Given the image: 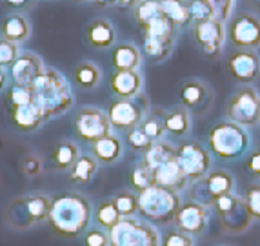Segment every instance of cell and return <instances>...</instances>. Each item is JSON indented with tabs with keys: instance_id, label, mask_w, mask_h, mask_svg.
Wrapping results in <instances>:
<instances>
[{
	"instance_id": "9c48e42d",
	"label": "cell",
	"mask_w": 260,
	"mask_h": 246,
	"mask_svg": "<svg viewBox=\"0 0 260 246\" xmlns=\"http://www.w3.org/2000/svg\"><path fill=\"white\" fill-rule=\"evenodd\" d=\"M149 100L148 97L140 93L133 99H118L111 102L108 108V119L111 122V128L117 131H131L133 128L140 126L144 121L146 113L149 112Z\"/></svg>"
},
{
	"instance_id": "7402d4cb",
	"label": "cell",
	"mask_w": 260,
	"mask_h": 246,
	"mask_svg": "<svg viewBox=\"0 0 260 246\" xmlns=\"http://www.w3.org/2000/svg\"><path fill=\"white\" fill-rule=\"evenodd\" d=\"M117 33L111 22L106 18H95L84 30V40L93 49H108L115 44Z\"/></svg>"
},
{
	"instance_id": "f6af8a7d",
	"label": "cell",
	"mask_w": 260,
	"mask_h": 246,
	"mask_svg": "<svg viewBox=\"0 0 260 246\" xmlns=\"http://www.w3.org/2000/svg\"><path fill=\"white\" fill-rule=\"evenodd\" d=\"M244 166H246V172L249 173L253 179L260 181V146L253 148L251 151H247Z\"/></svg>"
},
{
	"instance_id": "db71d44e",
	"label": "cell",
	"mask_w": 260,
	"mask_h": 246,
	"mask_svg": "<svg viewBox=\"0 0 260 246\" xmlns=\"http://www.w3.org/2000/svg\"><path fill=\"white\" fill-rule=\"evenodd\" d=\"M258 128H260V124H258Z\"/></svg>"
},
{
	"instance_id": "836d02e7",
	"label": "cell",
	"mask_w": 260,
	"mask_h": 246,
	"mask_svg": "<svg viewBox=\"0 0 260 246\" xmlns=\"http://www.w3.org/2000/svg\"><path fill=\"white\" fill-rule=\"evenodd\" d=\"M127 184H129L131 190L137 192V194L148 190V188H151V186L155 184L151 170L148 168V164L144 162V160L137 162L133 168H131L129 175H127Z\"/></svg>"
},
{
	"instance_id": "8fae6325",
	"label": "cell",
	"mask_w": 260,
	"mask_h": 246,
	"mask_svg": "<svg viewBox=\"0 0 260 246\" xmlns=\"http://www.w3.org/2000/svg\"><path fill=\"white\" fill-rule=\"evenodd\" d=\"M228 30V42L235 49H256L260 48V17L255 13H242L235 15L225 24Z\"/></svg>"
},
{
	"instance_id": "681fc988",
	"label": "cell",
	"mask_w": 260,
	"mask_h": 246,
	"mask_svg": "<svg viewBox=\"0 0 260 246\" xmlns=\"http://www.w3.org/2000/svg\"><path fill=\"white\" fill-rule=\"evenodd\" d=\"M139 2L140 0H117V6H120V8H135Z\"/></svg>"
},
{
	"instance_id": "f907efd6",
	"label": "cell",
	"mask_w": 260,
	"mask_h": 246,
	"mask_svg": "<svg viewBox=\"0 0 260 246\" xmlns=\"http://www.w3.org/2000/svg\"><path fill=\"white\" fill-rule=\"evenodd\" d=\"M8 86V73L4 71V68H0V91L6 90Z\"/></svg>"
},
{
	"instance_id": "60d3db41",
	"label": "cell",
	"mask_w": 260,
	"mask_h": 246,
	"mask_svg": "<svg viewBox=\"0 0 260 246\" xmlns=\"http://www.w3.org/2000/svg\"><path fill=\"white\" fill-rule=\"evenodd\" d=\"M18 44L11 42L8 39H0V68H11L13 62L18 59Z\"/></svg>"
},
{
	"instance_id": "e575fe53",
	"label": "cell",
	"mask_w": 260,
	"mask_h": 246,
	"mask_svg": "<svg viewBox=\"0 0 260 246\" xmlns=\"http://www.w3.org/2000/svg\"><path fill=\"white\" fill-rule=\"evenodd\" d=\"M73 78L78 86L84 88V90H95L100 82V69L93 62L84 61L75 68Z\"/></svg>"
},
{
	"instance_id": "4fadbf2b",
	"label": "cell",
	"mask_w": 260,
	"mask_h": 246,
	"mask_svg": "<svg viewBox=\"0 0 260 246\" xmlns=\"http://www.w3.org/2000/svg\"><path fill=\"white\" fill-rule=\"evenodd\" d=\"M73 128L77 137L87 144H93L106 135L113 133L108 113L99 108H93V106L78 110V113L73 119Z\"/></svg>"
},
{
	"instance_id": "83f0119b",
	"label": "cell",
	"mask_w": 260,
	"mask_h": 246,
	"mask_svg": "<svg viewBox=\"0 0 260 246\" xmlns=\"http://www.w3.org/2000/svg\"><path fill=\"white\" fill-rule=\"evenodd\" d=\"M160 17H164V13H162L158 0H140L139 4L133 8V20L140 31H146Z\"/></svg>"
},
{
	"instance_id": "ac0fdd59",
	"label": "cell",
	"mask_w": 260,
	"mask_h": 246,
	"mask_svg": "<svg viewBox=\"0 0 260 246\" xmlns=\"http://www.w3.org/2000/svg\"><path fill=\"white\" fill-rule=\"evenodd\" d=\"M44 62L37 53L24 51L18 55V59L9 68V77L11 82L17 86L31 88L37 82V78L44 73Z\"/></svg>"
},
{
	"instance_id": "bcb514c9",
	"label": "cell",
	"mask_w": 260,
	"mask_h": 246,
	"mask_svg": "<svg viewBox=\"0 0 260 246\" xmlns=\"http://www.w3.org/2000/svg\"><path fill=\"white\" fill-rule=\"evenodd\" d=\"M42 160H40V157L37 155H29L26 157V160H24V164H22V170H24V173H26L27 177H37V175H40L42 173Z\"/></svg>"
},
{
	"instance_id": "cb8c5ba5",
	"label": "cell",
	"mask_w": 260,
	"mask_h": 246,
	"mask_svg": "<svg viewBox=\"0 0 260 246\" xmlns=\"http://www.w3.org/2000/svg\"><path fill=\"white\" fill-rule=\"evenodd\" d=\"M0 33H2V39H8L15 44H22L29 39L31 24L26 15H20V13L9 15L0 24Z\"/></svg>"
},
{
	"instance_id": "f5cc1de1",
	"label": "cell",
	"mask_w": 260,
	"mask_h": 246,
	"mask_svg": "<svg viewBox=\"0 0 260 246\" xmlns=\"http://www.w3.org/2000/svg\"><path fill=\"white\" fill-rule=\"evenodd\" d=\"M75 2H87V0H75Z\"/></svg>"
},
{
	"instance_id": "f546056e",
	"label": "cell",
	"mask_w": 260,
	"mask_h": 246,
	"mask_svg": "<svg viewBox=\"0 0 260 246\" xmlns=\"http://www.w3.org/2000/svg\"><path fill=\"white\" fill-rule=\"evenodd\" d=\"M99 160L93 155H80L70 170V181L73 184H89L99 170Z\"/></svg>"
},
{
	"instance_id": "c3c4849f",
	"label": "cell",
	"mask_w": 260,
	"mask_h": 246,
	"mask_svg": "<svg viewBox=\"0 0 260 246\" xmlns=\"http://www.w3.org/2000/svg\"><path fill=\"white\" fill-rule=\"evenodd\" d=\"M249 9H251V13H255L256 17H260V0H246Z\"/></svg>"
},
{
	"instance_id": "ffe728a7",
	"label": "cell",
	"mask_w": 260,
	"mask_h": 246,
	"mask_svg": "<svg viewBox=\"0 0 260 246\" xmlns=\"http://www.w3.org/2000/svg\"><path fill=\"white\" fill-rule=\"evenodd\" d=\"M151 173H153V179H155V184L158 186H166V188H171V190H177V192H182L186 188H189V181L184 175L177 157L158 164L156 168L151 170Z\"/></svg>"
},
{
	"instance_id": "7bdbcfd3",
	"label": "cell",
	"mask_w": 260,
	"mask_h": 246,
	"mask_svg": "<svg viewBox=\"0 0 260 246\" xmlns=\"http://www.w3.org/2000/svg\"><path fill=\"white\" fill-rule=\"evenodd\" d=\"M162 246H193V237L180 230H169L162 237Z\"/></svg>"
},
{
	"instance_id": "2e32d148",
	"label": "cell",
	"mask_w": 260,
	"mask_h": 246,
	"mask_svg": "<svg viewBox=\"0 0 260 246\" xmlns=\"http://www.w3.org/2000/svg\"><path fill=\"white\" fill-rule=\"evenodd\" d=\"M173 225L177 230L187 233L191 237L202 235L209 225L208 206L197 203V201H186L178 208L177 215L173 219Z\"/></svg>"
},
{
	"instance_id": "7dc6e473",
	"label": "cell",
	"mask_w": 260,
	"mask_h": 246,
	"mask_svg": "<svg viewBox=\"0 0 260 246\" xmlns=\"http://www.w3.org/2000/svg\"><path fill=\"white\" fill-rule=\"evenodd\" d=\"M4 6L13 11H24L33 6V0H4Z\"/></svg>"
},
{
	"instance_id": "7c38bea8",
	"label": "cell",
	"mask_w": 260,
	"mask_h": 246,
	"mask_svg": "<svg viewBox=\"0 0 260 246\" xmlns=\"http://www.w3.org/2000/svg\"><path fill=\"white\" fill-rule=\"evenodd\" d=\"M177 160L189 184L200 181L211 170V153L197 141H184L178 144Z\"/></svg>"
},
{
	"instance_id": "e0dca14e",
	"label": "cell",
	"mask_w": 260,
	"mask_h": 246,
	"mask_svg": "<svg viewBox=\"0 0 260 246\" xmlns=\"http://www.w3.org/2000/svg\"><path fill=\"white\" fill-rule=\"evenodd\" d=\"M180 102L189 113L195 115H204L213 102V90L209 88L208 82L200 78H187L180 86Z\"/></svg>"
},
{
	"instance_id": "6da1fadb",
	"label": "cell",
	"mask_w": 260,
	"mask_h": 246,
	"mask_svg": "<svg viewBox=\"0 0 260 246\" xmlns=\"http://www.w3.org/2000/svg\"><path fill=\"white\" fill-rule=\"evenodd\" d=\"M91 204L84 195L62 194L51 201V208L48 213V225L51 230L62 237H78L86 233L91 223Z\"/></svg>"
},
{
	"instance_id": "9a60e30c",
	"label": "cell",
	"mask_w": 260,
	"mask_h": 246,
	"mask_svg": "<svg viewBox=\"0 0 260 246\" xmlns=\"http://www.w3.org/2000/svg\"><path fill=\"white\" fill-rule=\"evenodd\" d=\"M228 73L239 86H251L260 80V55L253 49H235L228 57Z\"/></svg>"
},
{
	"instance_id": "52a82bcc",
	"label": "cell",
	"mask_w": 260,
	"mask_h": 246,
	"mask_svg": "<svg viewBox=\"0 0 260 246\" xmlns=\"http://www.w3.org/2000/svg\"><path fill=\"white\" fill-rule=\"evenodd\" d=\"M225 119L255 128L260 124V93L253 86H239L225 102Z\"/></svg>"
},
{
	"instance_id": "484cf974",
	"label": "cell",
	"mask_w": 260,
	"mask_h": 246,
	"mask_svg": "<svg viewBox=\"0 0 260 246\" xmlns=\"http://www.w3.org/2000/svg\"><path fill=\"white\" fill-rule=\"evenodd\" d=\"M142 53L133 44H118L113 49V68L117 71H135L140 69Z\"/></svg>"
},
{
	"instance_id": "30bf717a",
	"label": "cell",
	"mask_w": 260,
	"mask_h": 246,
	"mask_svg": "<svg viewBox=\"0 0 260 246\" xmlns=\"http://www.w3.org/2000/svg\"><path fill=\"white\" fill-rule=\"evenodd\" d=\"M215 212L220 221V226L228 233H242L249 230L253 217L247 210L244 199L237 194H225L215 203Z\"/></svg>"
},
{
	"instance_id": "603a6c76",
	"label": "cell",
	"mask_w": 260,
	"mask_h": 246,
	"mask_svg": "<svg viewBox=\"0 0 260 246\" xmlns=\"http://www.w3.org/2000/svg\"><path fill=\"white\" fill-rule=\"evenodd\" d=\"M122 153H124V144L117 135H106L100 141L91 144V155L99 160L100 164H115L120 160Z\"/></svg>"
},
{
	"instance_id": "7a4b0ae2",
	"label": "cell",
	"mask_w": 260,
	"mask_h": 246,
	"mask_svg": "<svg viewBox=\"0 0 260 246\" xmlns=\"http://www.w3.org/2000/svg\"><path fill=\"white\" fill-rule=\"evenodd\" d=\"M33 102L44 113L46 121L62 117L73 108V91L68 78L53 68H46L44 73L31 86Z\"/></svg>"
},
{
	"instance_id": "d6a6232c",
	"label": "cell",
	"mask_w": 260,
	"mask_h": 246,
	"mask_svg": "<svg viewBox=\"0 0 260 246\" xmlns=\"http://www.w3.org/2000/svg\"><path fill=\"white\" fill-rule=\"evenodd\" d=\"M93 217H95V225L99 226V228L106 230V232L115 228V226L118 225V221L122 219L120 212H118L115 203H113V197L104 199V201L99 204V208H96V212Z\"/></svg>"
},
{
	"instance_id": "ab89813d",
	"label": "cell",
	"mask_w": 260,
	"mask_h": 246,
	"mask_svg": "<svg viewBox=\"0 0 260 246\" xmlns=\"http://www.w3.org/2000/svg\"><path fill=\"white\" fill-rule=\"evenodd\" d=\"M127 144H129L135 151L146 153L155 143H153L148 135L144 133V130L140 128V126H137V128H133L131 131H127Z\"/></svg>"
},
{
	"instance_id": "74e56055",
	"label": "cell",
	"mask_w": 260,
	"mask_h": 246,
	"mask_svg": "<svg viewBox=\"0 0 260 246\" xmlns=\"http://www.w3.org/2000/svg\"><path fill=\"white\" fill-rule=\"evenodd\" d=\"M187 8H189V15L193 22L215 18V11H213L211 4H209L208 0H187Z\"/></svg>"
},
{
	"instance_id": "4dcf8cb0",
	"label": "cell",
	"mask_w": 260,
	"mask_h": 246,
	"mask_svg": "<svg viewBox=\"0 0 260 246\" xmlns=\"http://www.w3.org/2000/svg\"><path fill=\"white\" fill-rule=\"evenodd\" d=\"M140 128L144 130V133L151 139L153 143L164 141L166 137V112L160 108L149 110L144 117V121L140 122Z\"/></svg>"
},
{
	"instance_id": "44dd1931",
	"label": "cell",
	"mask_w": 260,
	"mask_h": 246,
	"mask_svg": "<svg viewBox=\"0 0 260 246\" xmlns=\"http://www.w3.org/2000/svg\"><path fill=\"white\" fill-rule=\"evenodd\" d=\"M113 95L118 99H133L140 95L144 88V77L139 69L135 71H115L109 80Z\"/></svg>"
},
{
	"instance_id": "5bb4252c",
	"label": "cell",
	"mask_w": 260,
	"mask_h": 246,
	"mask_svg": "<svg viewBox=\"0 0 260 246\" xmlns=\"http://www.w3.org/2000/svg\"><path fill=\"white\" fill-rule=\"evenodd\" d=\"M191 37L202 53L209 57H218L228 42L225 22L218 20V18L193 22L191 24Z\"/></svg>"
},
{
	"instance_id": "1f68e13d",
	"label": "cell",
	"mask_w": 260,
	"mask_h": 246,
	"mask_svg": "<svg viewBox=\"0 0 260 246\" xmlns=\"http://www.w3.org/2000/svg\"><path fill=\"white\" fill-rule=\"evenodd\" d=\"M162 8V13L171 22L177 24V28H184L193 24L187 8V0H158Z\"/></svg>"
},
{
	"instance_id": "8992f818",
	"label": "cell",
	"mask_w": 260,
	"mask_h": 246,
	"mask_svg": "<svg viewBox=\"0 0 260 246\" xmlns=\"http://www.w3.org/2000/svg\"><path fill=\"white\" fill-rule=\"evenodd\" d=\"M109 246H162V237L148 221L122 217L118 225L109 230Z\"/></svg>"
},
{
	"instance_id": "b9f144b4",
	"label": "cell",
	"mask_w": 260,
	"mask_h": 246,
	"mask_svg": "<svg viewBox=\"0 0 260 246\" xmlns=\"http://www.w3.org/2000/svg\"><path fill=\"white\" fill-rule=\"evenodd\" d=\"M84 246H109V232L102 228L86 230L84 233Z\"/></svg>"
},
{
	"instance_id": "f1b7e54d",
	"label": "cell",
	"mask_w": 260,
	"mask_h": 246,
	"mask_svg": "<svg viewBox=\"0 0 260 246\" xmlns=\"http://www.w3.org/2000/svg\"><path fill=\"white\" fill-rule=\"evenodd\" d=\"M78 157H80V150H78L77 144L71 143V141H60L53 150V168L58 170V172H70Z\"/></svg>"
},
{
	"instance_id": "8d00e7d4",
	"label": "cell",
	"mask_w": 260,
	"mask_h": 246,
	"mask_svg": "<svg viewBox=\"0 0 260 246\" xmlns=\"http://www.w3.org/2000/svg\"><path fill=\"white\" fill-rule=\"evenodd\" d=\"M31 100H33L31 88L17 86V84H11V88H8V93H6V106H8V110L29 104Z\"/></svg>"
},
{
	"instance_id": "3957f363",
	"label": "cell",
	"mask_w": 260,
	"mask_h": 246,
	"mask_svg": "<svg viewBox=\"0 0 260 246\" xmlns=\"http://www.w3.org/2000/svg\"><path fill=\"white\" fill-rule=\"evenodd\" d=\"M208 148L213 155L222 160H237L247 155L251 137L247 128L231 121H220L208 131Z\"/></svg>"
},
{
	"instance_id": "4316f807",
	"label": "cell",
	"mask_w": 260,
	"mask_h": 246,
	"mask_svg": "<svg viewBox=\"0 0 260 246\" xmlns=\"http://www.w3.org/2000/svg\"><path fill=\"white\" fill-rule=\"evenodd\" d=\"M191 130V113L184 106L166 112V133L173 139H182Z\"/></svg>"
},
{
	"instance_id": "ee69618b",
	"label": "cell",
	"mask_w": 260,
	"mask_h": 246,
	"mask_svg": "<svg viewBox=\"0 0 260 246\" xmlns=\"http://www.w3.org/2000/svg\"><path fill=\"white\" fill-rule=\"evenodd\" d=\"M211 4L213 11H215V18L225 22L231 18V13H233L235 8V0H208Z\"/></svg>"
},
{
	"instance_id": "816d5d0a",
	"label": "cell",
	"mask_w": 260,
	"mask_h": 246,
	"mask_svg": "<svg viewBox=\"0 0 260 246\" xmlns=\"http://www.w3.org/2000/svg\"><path fill=\"white\" fill-rule=\"evenodd\" d=\"M99 8H109V6H115L117 4V0H93Z\"/></svg>"
},
{
	"instance_id": "5b68a950",
	"label": "cell",
	"mask_w": 260,
	"mask_h": 246,
	"mask_svg": "<svg viewBox=\"0 0 260 246\" xmlns=\"http://www.w3.org/2000/svg\"><path fill=\"white\" fill-rule=\"evenodd\" d=\"M51 201L46 194H29L13 199L6 208V223L13 230H27L48 221Z\"/></svg>"
},
{
	"instance_id": "d4e9b609",
	"label": "cell",
	"mask_w": 260,
	"mask_h": 246,
	"mask_svg": "<svg viewBox=\"0 0 260 246\" xmlns=\"http://www.w3.org/2000/svg\"><path fill=\"white\" fill-rule=\"evenodd\" d=\"M177 30H178L177 24L171 22L164 15V17H160L156 22H153L146 31H142V37L144 39L155 40V42L162 44V46H166V48L173 49L175 39H177V33H178Z\"/></svg>"
},
{
	"instance_id": "d590c367",
	"label": "cell",
	"mask_w": 260,
	"mask_h": 246,
	"mask_svg": "<svg viewBox=\"0 0 260 246\" xmlns=\"http://www.w3.org/2000/svg\"><path fill=\"white\" fill-rule=\"evenodd\" d=\"M113 203L122 217H135L139 213V194H135L133 190L118 192L113 197Z\"/></svg>"
},
{
	"instance_id": "277c9868",
	"label": "cell",
	"mask_w": 260,
	"mask_h": 246,
	"mask_svg": "<svg viewBox=\"0 0 260 246\" xmlns=\"http://www.w3.org/2000/svg\"><path fill=\"white\" fill-rule=\"evenodd\" d=\"M180 204V194L166 186L153 184L151 188L139 194V213L153 226L173 223Z\"/></svg>"
},
{
	"instance_id": "d6986e66",
	"label": "cell",
	"mask_w": 260,
	"mask_h": 246,
	"mask_svg": "<svg viewBox=\"0 0 260 246\" xmlns=\"http://www.w3.org/2000/svg\"><path fill=\"white\" fill-rule=\"evenodd\" d=\"M8 115L11 126L17 131H22V133H33V131H37L46 122L44 113L40 112V108L33 100L29 104L18 106V108L8 110Z\"/></svg>"
},
{
	"instance_id": "f35d334b",
	"label": "cell",
	"mask_w": 260,
	"mask_h": 246,
	"mask_svg": "<svg viewBox=\"0 0 260 246\" xmlns=\"http://www.w3.org/2000/svg\"><path fill=\"white\" fill-rule=\"evenodd\" d=\"M244 203H246L247 210L251 213L253 221H260V182L247 186L244 192Z\"/></svg>"
},
{
	"instance_id": "ba28073f",
	"label": "cell",
	"mask_w": 260,
	"mask_h": 246,
	"mask_svg": "<svg viewBox=\"0 0 260 246\" xmlns=\"http://www.w3.org/2000/svg\"><path fill=\"white\" fill-rule=\"evenodd\" d=\"M235 188V177L228 170H209L200 181L189 184L191 201L204 204V206H215L218 199L225 194H231Z\"/></svg>"
}]
</instances>
